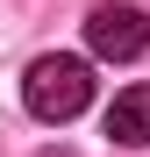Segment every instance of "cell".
Returning a JSON list of instances; mask_svg holds the SVG:
<instances>
[{
  "instance_id": "1",
  "label": "cell",
  "mask_w": 150,
  "mask_h": 157,
  "mask_svg": "<svg viewBox=\"0 0 150 157\" xmlns=\"http://www.w3.org/2000/svg\"><path fill=\"white\" fill-rule=\"evenodd\" d=\"M21 100H29L36 121H71V114H86V100H93V64L50 50V57H36L29 71H21Z\"/></svg>"
},
{
  "instance_id": "2",
  "label": "cell",
  "mask_w": 150,
  "mask_h": 157,
  "mask_svg": "<svg viewBox=\"0 0 150 157\" xmlns=\"http://www.w3.org/2000/svg\"><path fill=\"white\" fill-rule=\"evenodd\" d=\"M86 50L93 57H107V64H129L150 50V14L129 7V0H100V7L86 14Z\"/></svg>"
},
{
  "instance_id": "3",
  "label": "cell",
  "mask_w": 150,
  "mask_h": 157,
  "mask_svg": "<svg viewBox=\"0 0 150 157\" xmlns=\"http://www.w3.org/2000/svg\"><path fill=\"white\" fill-rule=\"evenodd\" d=\"M107 136L129 143V150L150 143V86H121V93H114V107H107Z\"/></svg>"
}]
</instances>
